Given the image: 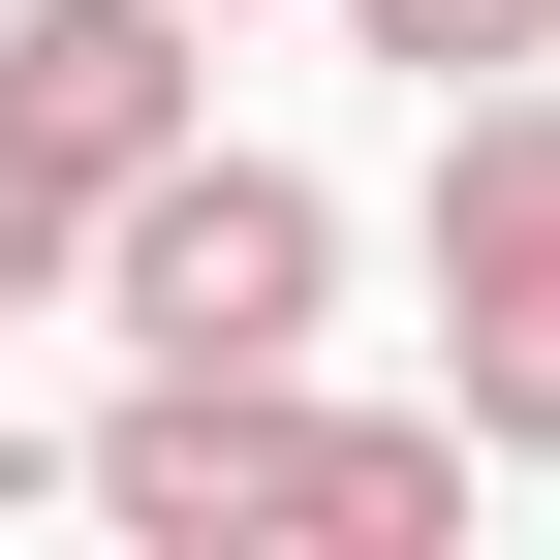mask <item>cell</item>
<instances>
[{
    "label": "cell",
    "instance_id": "6da1fadb",
    "mask_svg": "<svg viewBox=\"0 0 560 560\" xmlns=\"http://www.w3.org/2000/svg\"><path fill=\"white\" fill-rule=\"evenodd\" d=\"M467 405H312V374H125L94 405V529H156V560H405V529H467Z\"/></svg>",
    "mask_w": 560,
    "mask_h": 560
},
{
    "label": "cell",
    "instance_id": "7a4b0ae2",
    "mask_svg": "<svg viewBox=\"0 0 560 560\" xmlns=\"http://www.w3.org/2000/svg\"><path fill=\"white\" fill-rule=\"evenodd\" d=\"M94 312H125V374H312V342H342V187L187 125V156L94 219Z\"/></svg>",
    "mask_w": 560,
    "mask_h": 560
},
{
    "label": "cell",
    "instance_id": "3957f363",
    "mask_svg": "<svg viewBox=\"0 0 560 560\" xmlns=\"http://www.w3.org/2000/svg\"><path fill=\"white\" fill-rule=\"evenodd\" d=\"M436 405L499 467H560V62H499V94H436Z\"/></svg>",
    "mask_w": 560,
    "mask_h": 560
},
{
    "label": "cell",
    "instance_id": "277c9868",
    "mask_svg": "<svg viewBox=\"0 0 560 560\" xmlns=\"http://www.w3.org/2000/svg\"><path fill=\"white\" fill-rule=\"evenodd\" d=\"M156 156H187V0H0V312H62Z\"/></svg>",
    "mask_w": 560,
    "mask_h": 560
},
{
    "label": "cell",
    "instance_id": "5b68a950",
    "mask_svg": "<svg viewBox=\"0 0 560 560\" xmlns=\"http://www.w3.org/2000/svg\"><path fill=\"white\" fill-rule=\"evenodd\" d=\"M342 62H405V94H499V62H560V0H342Z\"/></svg>",
    "mask_w": 560,
    "mask_h": 560
},
{
    "label": "cell",
    "instance_id": "8992f818",
    "mask_svg": "<svg viewBox=\"0 0 560 560\" xmlns=\"http://www.w3.org/2000/svg\"><path fill=\"white\" fill-rule=\"evenodd\" d=\"M187 32H219V0H187Z\"/></svg>",
    "mask_w": 560,
    "mask_h": 560
}]
</instances>
